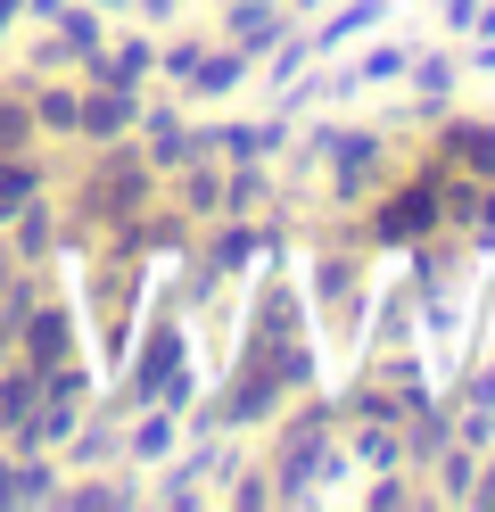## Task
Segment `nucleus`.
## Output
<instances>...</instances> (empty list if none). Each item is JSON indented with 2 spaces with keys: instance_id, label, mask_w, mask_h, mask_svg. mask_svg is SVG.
I'll list each match as a JSON object with an SVG mask.
<instances>
[{
  "instance_id": "nucleus-18",
  "label": "nucleus",
  "mask_w": 495,
  "mask_h": 512,
  "mask_svg": "<svg viewBox=\"0 0 495 512\" xmlns=\"http://www.w3.org/2000/svg\"><path fill=\"white\" fill-rule=\"evenodd\" d=\"M165 199H174L190 223H215L223 215V166H215V157H190V166L165 182Z\"/></svg>"
},
{
  "instance_id": "nucleus-20",
  "label": "nucleus",
  "mask_w": 495,
  "mask_h": 512,
  "mask_svg": "<svg viewBox=\"0 0 495 512\" xmlns=\"http://www.w3.org/2000/svg\"><path fill=\"white\" fill-rule=\"evenodd\" d=\"M413 34H380L372 50H355V83L363 91H388V83H405V67H413Z\"/></svg>"
},
{
  "instance_id": "nucleus-2",
  "label": "nucleus",
  "mask_w": 495,
  "mask_h": 512,
  "mask_svg": "<svg viewBox=\"0 0 495 512\" xmlns=\"http://www.w3.org/2000/svg\"><path fill=\"white\" fill-rule=\"evenodd\" d=\"M297 290H306V314H314V339L322 347H347L355 356V339H363V314H372V248H339V240H322L306 256V273H297Z\"/></svg>"
},
{
  "instance_id": "nucleus-26",
  "label": "nucleus",
  "mask_w": 495,
  "mask_h": 512,
  "mask_svg": "<svg viewBox=\"0 0 495 512\" xmlns=\"http://www.w3.org/2000/svg\"><path fill=\"white\" fill-rule=\"evenodd\" d=\"M182 0H132V25H174Z\"/></svg>"
},
{
  "instance_id": "nucleus-11",
  "label": "nucleus",
  "mask_w": 495,
  "mask_h": 512,
  "mask_svg": "<svg viewBox=\"0 0 495 512\" xmlns=\"http://www.w3.org/2000/svg\"><path fill=\"white\" fill-rule=\"evenodd\" d=\"M240 83H256V58L240 50V42H207V50H198V75H190V91H182V108H198V100H231V91H240Z\"/></svg>"
},
{
  "instance_id": "nucleus-10",
  "label": "nucleus",
  "mask_w": 495,
  "mask_h": 512,
  "mask_svg": "<svg viewBox=\"0 0 495 512\" xmlns=\"http://www.w3.org/2000/svg\"><path fill=\"white\" fill-rule=\"evenodd\" d=\"M58 463L66 471H124V422H116V413H99V397H91V413L66 430Z\"/></svg>"
},
{
  "instance_id": "nucleus-32",
  "label": "nucleus",
  "mask_w": 495,
  "mask_h": 512,
  "mask_svg": "<svg viewBox=\"0 0 495 512\" xmlns=\"http://www.w3.org/2000/svg\"><path fill=\"white\" fill-rule=\"evenodd\" d=\"M314 9H330V0H289V17H314Z\"/></svg>"
},
{
  "instance_id": "nucleus-9",
  "label": "nucleus",
  "mask_w": 495,
  "mask_h": 512,
  "mask_svg": "<svg viewBox=\"0 0 495 512\" xmlns=\"http://www.w3.org/2000/svg\"><path fill=\"white\" fill-rule=\"evenodd\" d=\"M132 124H141V91H108V83H83L75 100V141H132Z\"/></svg>"
},
{
  "instance_id": "nucleus-4",
  "label": "nucleus",
  "mask_w": 495,
  "mask_h": 512,
  "mask_svg": "<svg viewBox=\"0 0 495 512\" xmlns=\"http://www.w3.org/2000/svg\"><path fill=\"white\" fill-rule=\"evenodd\" d=\"M190 133H198V157H215V166H281L297 116H281V108H264V116H248V124L207 116V124H190Z\"/></svg>"
},
{
  "instance_id": "nucleus-6",
  "label": "nucleus",
  "mask_w": 495,
  "mask_h": 512,
  "mask_svg": "<svg viewBox=\"0 0 495 512\" xmlns=\"http://www.w3.org/2000/svg\"><path fill=\"white\" fill-rule=\"evenodd\" d=\"M429 157L462 182H495V116H438L429 124Z\"/></svg>"
},
{
  "instance_id": "nucleus-8",
  "label": "nucleus",
  "mask_w": 495,
  "mask_h": 512,
  "mask_svg": "<svg viewBox=\"0 0 495 512\" xmlns=\"http://www.w3.org/2000/svg\"><path fill=\"white\" fill-rule=\"evenodd\" d=\"M297 25H306V17H289V0H223V9H215V34L240 42L248 58H264L273 42H289Z\"/></svg>"
},
{
  "instance_id": "nucleus-33",
  "label": "nucleus",
  "mask_w": 495,
  "mask_h": 512,
  "mask_svg": "<svg viewBox=\"0 0 495 512\" xmlns=\"http://www.w3.org/2000/svg\"><path fill=\"white\" fill-rule=\"evenodd\" d=\"M0 446H9V430H0Z\"/></svg>"
},
{
  "instance_id": "nucleus-29",
  "label": "nucleus",
  "mask_w": 495,
  "mask_h": 512,
  "mask_svg": "<svg viewBox=\"0 0 495 512\" xmlns=\"http://www.w3.org/2000/svg\"><path fill=\"white\" fill-rule=\"evenodd\" d=\"M9 273H17V248H9V232H0V290H9Z\"/></svg>"
},
{
  "instance_id": "nucleus-28",
  "label": "nucleus",
  "mask_w": 495,
  "mask_h": 512,
  "mask_svg": "<svg viewBox=\"0 0 495 512\" xmlns=\"http://www.w3.org/2000/svg\"><path fill=\"white\" fill-rule=\"evenodd\" d=\"M17 25H25V0H0V42H9Z\"/></svg>"
},
{
  "instance_id": "nucleus-13",
  "label": "nucleus",
  "mask_w": 495,
  "mask_h": 512,
  "mask_svg": "<svg viewBox=\"0 0 495 512\" xmlns=\"http://www.w3.org/2000/svg\"><path fill=\"white\" fill-rule=\"evenodd\" d=\"M124 504H149L141 471H124V479H108V471H75V479H58V496H50V512H124Z\"/></svg>"
},
{
  "instance_id": "nucleus-15",
  "label": "nucleus",
  "mask_w": 495,
  "mask_h": 512,
  "mask_svg": "<svg viewBox=\"0 0 495 512\" xmlns=\"http://www.w3.org/2000/svg\"><path fill=\"white\" fill-rule=\"evenodd\" d=\"M182 446V413H165V405H141L124 422V471H157L165 455Z\"/></svg>"
},
{
  "instance_id": "nucleus-16",
  "label": "nucleus",
  "mask_w": 495,
  "mask_h": 512,
  "mask_svg": "<svg viewBox=\"0 0 495 512\" xmlns=\"http://www.w3.org/2000/svg\"><path fill=\"white\" fill-rule=\"evenodd\" d=\"M50 34H58V50H66V67H75V75H83V67H91V58H99V50H108V34H116V17H99V9H91V0H66V17L50 25Z\"/></svg>"
},
{
  "instance_id": "nucleus-12",
  "label": "nucleus",
  "mask_w": 495,
  "mask_h": 512,
  "mask_svg": "<svg viewBox=\"0 0 495 512\" xmlns=\"http://www.w3.org/2000/svg\"><path fill=\"white\" fill-rule=\"evenodd\" d=\"M388 17H396V0H347V9H314V17H306V34H314L322 58H339V50H355L363 34H380Z\"/></svg>"
},
{
  "instance_id": "nucleus-22",
  "label": "nucleus",
  "mask_w": 495,
  "mask_h": 512,
  "mask_svg": "<svg viewBox=\"0 0 495 512\" xmlns=\"http://www.w3.org/2000/svg\"><path fill=\"white\" fill-rule=\"evenodd\" d=\"M264 199H273V166H223V215H264Z\"/></svg>"
},
{
  "instance_id": "nucleus-7",
  "label": "nucleus",
  "mask_w": 495,
  "mask_h": 512,
  "mask_svg": "<svg viewBox=\"0 0 495 512\" xmlns=\"http://www.w3.org/2000/svg\"><path fill=\"white\" fill-rule=\"evenodd\" d=\"M83 83H108V91H149L157 83V34L149 25H132V17H116V34H108V50L83 67Z\"/></svg>"
},
{
  "instance_id": "nucleus-24",
  "label": "nucleus",
  "mask_w": 495,
  "mask_h": 512,
  "mask_svg": "<svg viewBox=\"0 0 495 512\" xmlns=\"http://www.w3.org/2000/svg\"><path fill=\"white\" fill-rule=\"evenodd\" d=\"M471 25H479V0H438V34L446 42H471Z\"/></svg>"
},
{
  "instance_id": "nucleus-3",
  "label": "nucleus",
  "mask_w": 495,
  "mask_h": 512,
  "mask_svg": "<svg viewBox=\"0 0 495 512\" xmlns=\"http://www.w3.org/2000/svg\"><path fill=\"white\" fill-rule=\"evenodd\" d=\"M165 199V182L149 174V157L141 149H124V141H99L83 157V182H75V207H66V223H83V232H116V223H132L141 207Z\"/></svg>"
},
{
  "instance_id": "nucleus-5",
  "label": "nucleus",
  "mask_w": 495,
  "mask_h": 512,
  "mask_svg": "<svg viewBox=\"0 0 495 512\" xmlns=\"http://www.w3.org/2000/svg\"><path fill=\"white\" fill-rule=\"evenodd\" d=\"M17 356H25L33 372L75 364V356H83V314H75V298L42 290V306H33V314H25V331H17Z\"/></svg>"
},
{
  "instance_id": "nucleus-23",
  "label": "nucleus",
  "mask_w": 495,
  "mask_h": 512,
  "mask_svg": "<svg viewBox=\"0 0 495 512\" xmlns=\"http://www.w3.org/2000/svg\"><path fill=\"white\" fill-rule=\"evenodd\" d=\"M17 149H42V124H33V100L17 83H0V157H17Z\"/></svg>"
},
{
  "instance_id": "nucleus-14",
  "label": "nucleus",
  "mask_w": 495,
  "mask_h": 512,
  "mask_svg": "<svg viewBox=\"0 0 495 512\" xmlns=\"http://www.w3.org/2000/svg\"><path fill=\"white\" fill-rule=\"evenodd\" d=\"M339 446H347L355 471H388V463H405V422H388V413H347Z\"/></svg>"
},
{
  "instance_id": "nucleus-25",
  "label": "nucleus",
  "mask_w": 495,
  "mask_h": 512,
  "mask_svg": "<svg viewBox=\"0 0 495 512\" xmlns=\"http://www.w3.org/2000/svg\"><path fill=\"white\" fill-rule=\"evenodd\" d=\"M190 397H198V364H174V380L157 389V405L165 413H190Z\"/></svg>"
},
{
  "instance_id": "nucleus-31",
  "label": "nucleus",
  "mask_w": 495,
  "mask_h": 512,
  "mask_svg": "<svg viewBox=\"0 0 495 512\" xmlns=\"http://www.w3.org/2000/svg\"><path fill=\"white\" fill-rule=\"evenodd\" d=\"M471 34H495V0H479V25H471Z\"/></svg>"
},
{
  "instance_id": "nucleus-19",
  "label": "nucleus",
  "mask_w": 495,
  "mask_h": 512,
  "mask_svg": "<svg viewBox=\"0 0 495 512\" xmlns=\"http://www.w3.org/2000/svg\"><path fill=\"white\" fill-rule=\"evenodd\" d=\"M58 182V166L42 149H17V157H0V232H9V215L25 207V199H42V190Z\"/></svg>"
},
{
  "instance_id": "nucleus-27",
  "label": "nucleus",
  "mask_w": 495,
  "mask_h": 512,
  "mask_svg": "<svg viewBox=\"0 0 495 512\" xmlns=\"http://www.w3.org/2000/svg\"><path fill=\"white\" fill-rule=\"evenodd\" d=\"M66 17V0H25V25H58Z\"/></svg>"
},
{
  "instance_id": "nucleus-30",
  "label": "nucleus",
  "mask_w": 495,
  "mask_h": 512,
  "mask_svg": "<svg viewBox=\"0 0 495 512\" xmlns=\"http://www.w3.org/2000/svg\"><path fill=\"white\" fill-rule=\"evenodd\" d=\"M91 9H99V17H132V0H91Z\"/></svg>"
},
{
  "instance_id": "nucleus-17",
  "label": "nucleus",
  "mask_w": 495,
  "mask_h": 512,
  "mask_svg": "<svg viewBox=\"0 0 495 512\" xmlns=\"http://www.w3.org/2000/svg\"><path fill=\"white\" fill-rule=\"evenodd\" d=\"M33 124H42V141H75V100H83V75H33Z\"/></svg>"
},
{
  "instance_id": "nucleus-21",
  "label": "nucleus",
  "mask_w": 495,
  "mask_h": 512,
  "mask_svg": "<svg viewBox=\"0 0 495 512\" xmlns=\"http://www.w3.org/2000/svg\"><path fill=\"white\" fill-rule=\"evenodd\" d=\"M405 91H438V100H454V91H462V50L454 42H421L413 67H405Z\"/></svg>"
},
{
  "instance_id": "nucleus-1",
  "label": "nucleus",
  "mask_w": 495,
  "mask_h": 512,
  "mask_svg": "<svg viewBox=\"0 0 495 512\" xmlns=\"http://www.w3.org/2000/svg\"><path fill=\"white\" fill-rule=\"evenodd\" d=\"M429 232H446V166L438 157H413V166H396L372 199L355 207V248H372V256H405L413 240H429Z\"/></svg>"
}]
</instances>
